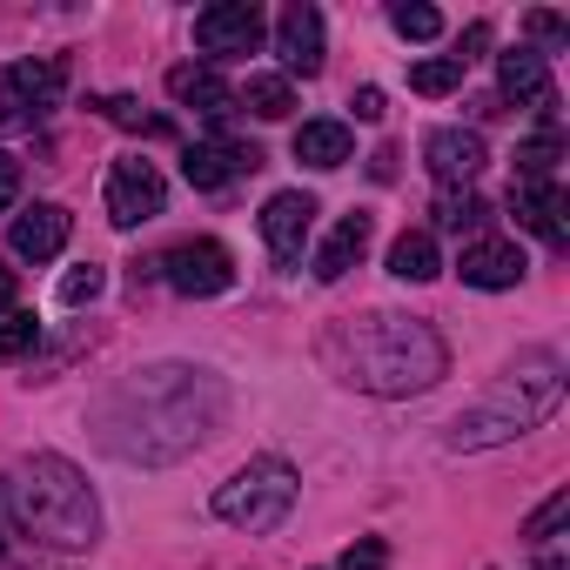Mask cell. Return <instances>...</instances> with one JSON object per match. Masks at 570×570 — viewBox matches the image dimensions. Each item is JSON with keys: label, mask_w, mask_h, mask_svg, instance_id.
Here are the masks:
<instances>
[{"label": "cell", "mask_w": 570, "mask_h": 570, "mask_svg": "<svg viewBox=\"0 0 570 570\" xmlns=\"http://www.w3.org/2000/svg\"><path fill=\"white\" fill-rule=\"evenodd\" d=\"M222 416H228V390L208 370L155 363V370H135L128 383H115L95 423H101L115 456H128V463H175L202 436H215Z\"/></svg>", "instance_id": "obj_1"}, {"label": "cell", "mask_w": 570, "mask_h": 570, "mask_svg": "<svg viewBox=\"0 0 570 570\" xmlns=\"http://www.w3.org/2000/svg\"><path fill=\"white\" fill-rule=\"evenodd\" d=\"M336 383L350 390H370V396H416L430 390L443 370H450V350L430 323L416 316H390V309H370V316H343L323 330V350Z\"/></svg>", "instance_id": "obj_2"}, {"label": "cell", "mask_w": 570, "mask_h": 570, "mask_svg": "<svg viewBox=\"0 0 570 570\" xmlns=\"http://www.w3.org/2000/svg\"><path fill=\"white\" fill-rule=\"evenodd\" d=\"M14 523L41 550H88L101 537V503L68 456H35L14 483Z\"/></svg>", "instance_id": "obj_3"}, {"label": "cell", "mask_w": 570, "mask_h": 570, "mask_svg": "<svg viewBox=\"0 0 570 570\" xmlns=\"http://www.w3.org/2000/svg\"><path fill=\"white\" fill-rule=\"evenodd\" d=\"M563 403V363L557 356H530V363H517L470 416H456V430H450V450H490V443H510V436H523V430H537L550 410Z\"/></svg>", "instance_id": "obj_4"}, {"label": "cell", "mask_w": 570, "mask_h": 570, "mask_svg": "<svg viewBox=\"0 0 570 570\" xmlns=\"http://www.w3.org/2000/svg\"><path fill=\"white\" fill-rule=\"evenodd\" d=\"M296 470L282 463V456H255V463H242L222 490H215V517L222 523H235V530H248V537H262V530H275L282 517L296 510Z\"/></svg>", "instance_id": "obj_5"}, {"label": "cell", "mask_w": 570, "mask_h": 570, "mask_svg": "<svg viewBox=\"0 0 570 570\" xmlns=\"http://www.w3.org/2000/svg\"><path fill=\"white\" fill-rule=\"evenodd\" d=\"M61 88H68L61 61H8V68H0V121H8V128L48 121L61 108Z\"/></svg>", "instance_id": "obj_6"}, {"label": "cell", "mask_w": 570, "mask_h": 570, "mask_svg": "<svg viewBox=\"0 0 570 570\" xmlns=\"http://www.w3.org/2000/svg\"><path fill=\"white\" fill-rule=\"evenodd\" d=\"M161 275H168V289L175 296H222L228 282H235V255L222 248V242H208V235H195V242H175L161 262H155Z\"/></svg>", "instance_id": "obj_7"}, {"label": "cell", "mask_w": 570, "mask_h": 570, "mask_svg": "<svg viewBox=\"0 0 570 570\" xmlns=\"http://www.w3.org/2000/svg\"><path fill=\"white\" fill-rule=\"evenodd\" d=\"M262 35H268V21H262L255 0H215V8L195 14V48L215 55V61H228V55H255Z\"/></svg>", "instance_id": "obj_8"}, {"label": "cell", "mask_w": 570, "mask_h": 570, "mask_svg": "<svg viewBox=\"0 0 570 570\" xmlns=\"http://www.w3.org/2000/svg\"><path fill=\"white\" fill-rule=\"evenodd\" d=\"M161 202H168V181H161L155 161H115V168H108V222H115V228L155 222Z\"/></svg>", "instance_id": "obj_9"}, {"label": "cell", "mask_w": 570, "mask_h": 570, "mask_svg": "<svg viewBox=\"0 0 570 570\" xmlns=\"http://www.w3.org/2000/svg\"><path fill=\"white\" fill-rule=\"evenodd\" d=\"M262 168V148H248V141H195L188 155H181V175H188V188H202V195H215V188H228V181H242V175H255Z\"/></svg>", "instance_id": "obj_10"}, {"label": "cell", "mask_w": 570, "mask_h": 570, "mask_svg": "<svg viewBox=\"0 0 570 570\" xmlns=\"http://www.w3.org/2000/svg\"><path fill=\"white\" fill-rule=\"evenodd\" d=\"M309 228H316V195H303V188L268 195V208H262V242H268L275 262H296L303 242H309Z\"/></svg>", "instance_id": "obj_11"}, {"label": "cell", "mask_w": 570, "mask_h": 570, "mask_svg": "<svg viewBox=\"0 0 570 570\" xmlns=\"http://www.w3.org/2000/svg\"><path fill=\"white\" fill-rule=\"evenodd\" d=\"M423 161H430V175H436L443 188H470V181L483 175L490 148H483L476 128H436V135L423 141Z\"/></svg>", "instance_id": "obj_12"}, {"label": "cell", "mask_w": 570, "mask_h": 570, "mask_svg": "<svg viewBox=\"0 0 570 570\" xmlns=\"http://www.w3.org/2000/svg\"><path fill=\"white\" fill-rule=\"evenodd\" d=\"M275 55L289 75H316L323 68V14L309 8V0H289L275 21Z\"/></svg>", "instance_id": "obj_13"}, {"label": "cell", "mask_w": 570, "mask_h": 570, "mask_svg": "<svg viewBox=\"0 0 570 570\" xmlns=\"http://www.w3.org/2000/svg\"><path fill=\"white\" fill-rule=\"evenodd\" d=\"M68 208L61 202H35V208H21L14 215V228H8V242H14V255L21 262H55L61 248H68Z\"/></svg>", "instance_id": "obj_14"}, {"label": "cell", "mask_w": 570, "mask_h": 570, "mask_svg": "<svg viewBox=\"0 0 570 570\" xmlns=\"http://www.w3.org/2000/svg\"><path fill=\"white\" fill-rule=\"evenodd\" d=\"M523 248L517 242H497V235H483V242H470L463 248V262H456V275L470 282V289H517L523 282Z\"/></svg>", "instance_id": "obj_15"}, {"label": "cell", "mask_w": 570, "mask_h": 570, "mask_svg": "<svg viewBox=\"0 0 570 570\" xmlns=\"http://www.w3.org/2000/svg\"><path fill=\"white\" fill-rule=\"evenodd\" d=\"M168 95L181 101V108H195V115H208V121H228L242 101H235V88L215 75V68H202V61H181V68H168Z\"/></svg>", "instance_id": "obj_16"}, {"label": "cell", "mask_w": 570, "mask_h": 570, "mask_svg": "<svg viewBox=\"0 0 570 570\" xmlns=\"http://www.w3.org/2000/svg\"><path fill=\"white\" fill-rule=\"evenodd\" d=\"M497 88H503L510 101L537 108V115H557V95H550V68H543V55H530V48H510V55L497 61Z\"/></svg>", "instance_id": "obj_17"}, {"label": "cell", "mask_w": 570, "mask_h": 570, "mask_svg": "<svg viewBox=\"0 0 570 570\" xmlns=\"http://www.w3.org/2000/svg\"><path fill=\"white\" fill-rule=\"evenodd\" d=\"M510 208H517V222L530 228V235H543L550 248H563V188L557 181H510Z\"/></svg>", "instance_id": "obj_18"}, {"label": "cell", "mask_w": 570, "mask_h": 570, "mask_svg": "<svg viewBox=\"0 0 570 570\" xmlns=\"http://www.w3.org/2000/svg\"><path fill=\"white\" fill-rule=\"evenodd\" d=\"M370 235H376V222L356 208V215H343L336 228H330V242L316 248V282H343L356 262H363V248H370Z\"/></svg>", "instance_id": "obj_19"}, {"label": "cell", "mask_w": 570, "mask_h": 570, "mask_svg": "<svg viewBox=\"0 0 570 570\" xmlns=\"http://www.w3.org/2000/svg\"><path fill=\"white\" fill-rule=\"evenodd\" d=\"M350 155H356V141H350L343 121H303V128H296V161H309V168H343Z\"/></svg>", "instance_id": "obj_20"}, {"label": "cell", "mask_w": 570, "mask_h": 570, "mask_svg": "<svg viewBox=\"0 0 570 570\" xmlns=\"http://www.w3.org/2000/svg\"><path fill=\"white\" fill-rule=\"evenodd\" d=\"M390 275H396V282H436V275H443L436 235H430V228H403L396 248H390Z\"/></svg>", "instance_id": "obj_21"}, {"label": "cell", "mask_w": 570, "mask_h": 570, "mask_svg": "<svg viewBox=\"0 0 570 570\" xmlns=\"http://www.w3.org/2000/svg\"><path fill=\"white\" fill-rule=\"evenodd\" d=\"M248 115H262V121H289V108H296V88H289V75H248V88L235 95Z\"/></svg>", "instance_id": "obj_22"}, {"label": "cell", "mask_w": 570, "mask_h": 570, "mask_svg": "<svg viewBox=\"0 0 570 570\" xmlns=\"http://www.w3.org/2000/svg\"><path fill=\"white\" fill-rule=\"evenodd\" d=\"M490 222V208L470 195V188H443V202H436V228L443 235H476Z\"/></svg>", "instance_id": "obj_23"}, {"label": "cell", "mask_w": 570, "mask_h": 570, "mask_svg": "<svg viewBox=\"0 0 570 570\" xmlns=\"http://www.w3.org/2000/svg\"><path fill=\"white\" fill-rule=\"evenodd\" d=\"M410 88H416V95H450V88H463V61H456V55L416 61V68H410Z\"/></svg>", "instance_id": "obj_24"}, {"label": "cell", "mask_w": 570, "mask_h": 570, "mask_svg": "<svg viewBox=\"0 0 570 570\" xmlns=\"http://www.w3.org/2000/svg\"><path fill=\"white\" fill-rule=\"evenodd\" d=\"M390 28H396L403 41H436V35H443V14L423 8V0H403V8H390Z\"/></svg>", "instance_id": "obj_25"}, {"label": "cell", "mask_w": 570, "mask_h": 570, "mask_svg": "<svg viewBox=\"0 0 570 570\" xmlns=\"http://www.w3.org/2000/svg\"><path fill=\"white\" fill-rule=\"evenodd\" d=\"M35 343H41V323H35V316H21V309H14V316H0V363L28 356Z\"/></svg>", "instance_id": "obj_26"}, {"label": "cell", "mask_w": 570, "mask_h": 570, "mask_svg": "<svg viewBox=\"0 0 570 570\" xmlns=\"http://www.w3.org/2000/svg\"><path fill=\"white\" fill-rule=\"evenodd\" d=\"M101 289H108V275H101L95 262H81V268H68V275H61V303H68V309H81V303H95Z\"/></svg>", "instance_id": "obj_27"}, {"label": "cell", "mask_w": 570, "mask_h": 570, "mask_svg": "<svg viewBox=\"0 0 570 570\" xmlns=\"http://www.w3.org/2000/svg\"><path fill=\"white\" fill-rule=\"evenodd\" d=\"M101 115H108V121H121V128H141V135H168V121H161V115H141V101H128V95L101 101Z\"/></svg>", "instance_id": "obj_28"}, {"label": "cell", "mask_w": 570, "mask_h": 570, "mask_svg": "<svg viewBox=\"0 0 570 570\" xmlns=\"http://www.w3.org/2000/svg\"><path fill=\"white\" fill-rule=\"evenodd\" d=\"M563 517H570V490H557V497H550L543 510H530V523H523V537H530V543H550Z\"/></svg>", "instance_id": "obj_29"}, {"label": "cell", "mask_w": 570, "mask_h": 570, "mask_svg": "<svg viewBox=\"0 0 570 570\" xmlns=\"http://www.w3.org/2000/svg\"><path fill=\"white\" fill-rule=\"evenodd\" d=\"M343 570H390V543L383 537H356L343 550Z\"/></svg>", "instance_id": "obj_30"}, {"label": "cell", "mask_w": 570, "mask_h": 570, "mask_svg": "<svg viewBox=\"0 0 570 570\" xmlns=\"http://www.w3.org/2000/svg\"><path fill=\"white\" fill-rule=\"evenodd\" d=\"M530 35H537L543 48H563V41H570V21H563V14H530Z\"/></svg>", "instance_id": "obj_31"}, {"label": "cell", "mask_w": 570, "mask_h": 570, "mask_svg": "<svg viewBox=\"0 0 570 570\" xmlns=\"http://www.w3.org/2000/svg\"><path fill=\"white\" fill-rule=\"evenodd\" d=\"M14 195H21V161L0 155V208H14Z\"/></svg>", "instance_id": "obj_32"}, {"label": "cell", "mask_w": 570, "mask_h": 570, "mask_svg": "<svg viewBox=\"0 0 570 570\" xmlns=\"http://www.w3.org/2000/svg\"><path fill=\"white\" fill-rule=\"evenodd\" d=\"M356 121H383V88H356Z\"/></svg>", "instance_id": "obj_33"}, {"label": "cell", "mask_w": 570, "mask_h": 570, "mask_svg": "<svg viewBox=\"0 0 570 570\" xmlns=\"http://www.w3.org/2000/svg\"><path fill=\"white\" fill-rule=\"evenodd\" d=\"M14 303H21V275L0 268V316H14Z\"/></svg>", "instance_id": "obj_34"}, {"label": "cell", "mask_w": 570, "mask_h": 570, "mask_svg": "<svg viewBox=\"0 0 570 570\" xmlns=\"http://www.w3.org/2000/svg\"><path fill=\"white\" fill-rule=\"evenodd\" d=\"M483 41H490V28H483V21H476V28H463V48H456V61H463V68H470V55H476V48H483Z\"/></svg>", "instance_id": "obj_35"}]
</instances>
